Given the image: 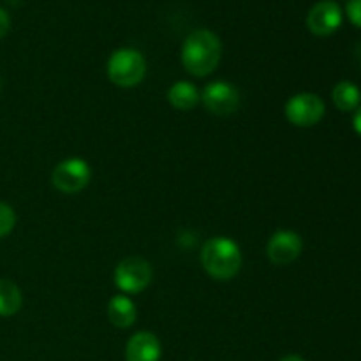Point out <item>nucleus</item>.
<instances>
[{"label":"nucleus","mask_w":361,"mask_h":361,"mask_svg":"<svg viewBox=\"0 0 361 361\" xmlns=\"http://www.w3.org/2000/svg\"><path fill=\"white\" fill-rule=\"evenodd\" d=\"M180 56L187 73L196 78H204L217 69L222 59V42L217 34L200 28L183 41Z\"/></svg>","instance_id":"1"},{"label":"nucleus","mask_w":361,"mask_h":361,"mask_svg":"<svg viewBox=\"0 0 361 361\" xmlns=\"http://www.w3.org/2000/svg\"><path fill=\"white\" fill-rule=\"evenodd\" d=\"M326 106L324 101L316 94L302 92L286 102V118L296 127H312L324 116Z\"/></svg>","instance_id":"6"},{"label":"nucleus","mask_w":361,"mask_h":361,"mask_svg":"<svg viewBox=\"0 0 361 361\" xmlns=\"http://www.w3.org/2000/svg\"><path fill=\"white\" fill-rule=\"evenodd\" d=\"M342 25V9L334 0H321L307 14V27L314 35H331Z\"/></svg>","instance_id":"9"},{"label":"nucleus","mask_w":361,"mask_h":361,"mask_svg":"<svg viewBox=\"0 0 361 361\" xmlns=\"http://www.w3.org/2000/svg\"><path fill=\"white\" fill-rule=\"evenodd\" d=\"M106 73L109 81L116 87H137L147 74V60L137 49L120 48L108 59Z\"/></svg>","instance_id":"3"},{"label":"nucleus","mask_w":361,"mask_h":361,"mask_svg":"<svg viewBox=\"0 0 361 361\" xmlns=\"http://www.w3.org/2000/svg\"><path fill=\"white\" fill-rule=\"evenodd\" d=\"M353 127H355L356 133H358L360 136H361V106H360L358 109H356L355 118H353Z\"/></svg>","instance_id":"18"},{"label":"nucleus","mask_w":361,"mask_h":361,"mask_svg":"<svg viewBox=\"0 0 361 361\" xmlns=\"http://www.w3.org/2000/svg\"><path fill=\"white\" fill-rule=\"evenodd\" d=\"M331 99L341 111H355L360 108L361 90L351 81H341L334 87Z\"/></svg>","instance_id":"14"},{"label":"nucleus","mask_w":361,"mask_h":361,"mask_svg":"<svg viewBox=\"0 0 361 361\" xmlns=\"http://www.w3.org/2000/svg\"><path fill=\"white\" fill-rule=\"evenodd\" d=\"M168 101L175 109L189 111V109L196 108L197 102L201 101V94L196 85H192L190 81H176L169 87Z\"/></svg>","instance_id":"12"},{"label":"nucleus","mask_w":361,"mask_h":361,"mask_svg":"<svg viewBox=\"0 0 361 361\" xmlns=\"http://www.w3.org/2000/svg\"><path fill=\"white\" fill-rule=\"evenodd\" d=\"M108 317L109 323L116 328H130L136 323L137 310L133 300L126 295H116L108 303Z\"/></svg>","instance_id":"11"},{"label":"nucleus","mask_w":361,"mask_h":361,"mask_svg":"<svg viewBox=\"0 0 361 361\" xmlns=\"http://www.w3.org/2000/svg\"><path fill=\"white\" fill-rule=\"evenodd\" d=\"M152 282V267L147 259L137 256L126 257L115 268V284L126 295H137Z\"/></svg>","instance_id":"5"},{"label":"nucleus","mask_w":361,"mask_h":361,"mask_svg":"<svg viewBox=\"0 0 361 361\" xmlns=\"http://www.w3.org/2000/svg\"><path fill=\"white\" fill-rule=\"evenodd\" d=\"M16 226V214L7 203L0 201V238L9 235Z\"/></svg>","instance_id":"15"},{"label":"nucleus","mask_w":361,"mask_h":361,"mask_svg":"<svg viewBox=\"0 0 361 361\" xmlns=\"http://www.w3.org/2000/svg\"><path fill=\"white\" fill-rule=\"evenodd\" d=\"M345 13H348L351 23L361 28V0H348Z\"/></svg>","instance_id":"16"},{"label":"nucleus","mask_w":361,"mask_h":361,"mask_svg":"<svg viewBox=\"0 0 361 361\" xmlns=\"http://www.w3.org/2000/svg\"><path fill=\"white\" fill-rule=\"evenodd\" d=\"M201 264L215 281H231L242 268V250L228 236H214L201 249Z\"/></svg>","instance_id":"2"},{"label":"nucleus","mask_w":361,"mask_h":361,"mask_svg":"<svg viewBox=\"0 0 361 361\" xmlns=\"http://www.w3.org/2000/svg\"><path fill=\"white\" fill-rule=\"evenodd\" d=\"M23 296L20 288L9 279H0V316L9 317L20 312Z\"/></svg>","instance_id":"13"},{"label":"nucleus","mask_w":361,"mask_h":361,"mask_svg":"<svg viewBox=\"0 0 361 361\" xmlns=\"http://www.w3.org/2000/svg\"><path fill=\"white\" fill-rule=\"evenodd\" d=\"M9 28H11L9 14H7V11H4L2 7H0V39L9 32Z\"/></svg>","instance_id":"17"},{"label":"nucleus","mask_w":361,"mask_h":361,"mask_svg":"<svg viewBox=\"0 0 361 361\" xmlns=\"http://www.w3.org/2000/svg\"><path fill=\"white\" fill-rule=\"evenodd\" d=\"M201 101L214 115L228 116L240 108V92L229 81H212L204 87Z\"/></svg>","instance_id":"7"},{"label":"nucleus","mask_w":361,"mask_h":361,"mask_svg":"<svg viewBox=\"0 0 361 361\" xmlns=\"http://www.w3.org/2000/svg\"><path fill=\"white\" fill-rule=\"evenodd\" d=\"M303 250V240L298 233L281 229L274 233L267 243V256L277 267H288L300 257Z\"/></svg>","instance_id":"8"},{"label":"nucleus","mask_w":361,"mask_h":361,"mask_svg":"<svg viewBox=\"0 0 361 361\" xmlns=\"http://www.w3.org/2000/svg\"><path fill=\"white\" fill-rule=\"evenodd\" d=\"M92 169L85 159L71 157L56 164L51 173V183L63 194H78L90 183Z\"/></svg>","instance_id":"4"},{"label":"nucleus","mask_w":361,"mask_h":361,"mask_svg":"<svg viewBox=\"0 0 361 361\" xmlns=\"http://www.w3.org/2000/svg\"><path fill=\"white\" fill-rule=\"evenodd\" d=\"M355 59H356V63H358L360 69H361V42L356 46V49H355Z\"/></svg>","instance_id":"19"},{"label":"nucleus","mask_w":361,"mask_h":361,"mask_svg":"<svg viewBox=\"0 0 361 361\" xmlns=\"http://www.w3.org/2000/svg\"><path fill=\"white\" fill-rule=\"evenodd\" d=\"M161 355V342L150 331H137L126 345L127 361H159Z\"/></svg>","instance_id":"10"},{"label":"nucleus","mask_w":361,"mask_h":361,"mask_svg":"<svg viewBox=\"0 0 361 361\" xmlns=\"http://www.w3.org/2000/svg\"><path fill=\"white\" fill-rule=\"evenodd\" d=\"M279 361H305V360L298 355H289V356H284V358L279 360Z\"/></svg>","instance_id":"20"}]
</instances>
